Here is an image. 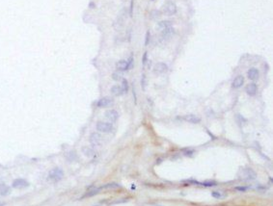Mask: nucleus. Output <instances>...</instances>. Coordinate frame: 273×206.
<instances>
[{"mask_svg": "<svg viewBox=\"0 0 273 206\" xmlns=\"http://www.w3.org/2000/svg\"><path fill=\"white\" fill-rule=\"evenodd\" d=\"M238 176L244 180H254L257 177V174L251 168H242L238 172Z\"/></svg>", "mask_w": 273, "mask_h": 206, "instance_id": "obj_1", "label": "nucleus"}, {"mask_svg": "<svg viewBox=\"0 0 273 206\" xmlns=\"http://www.w3.org/2000/svg\"><path fill=\"white\" fill-rule=\"evenodd\" d=\"M132 64H133V57L130 56L128 60H120L116 64V68L120 71H125L129 69L132 67Z\"/></svg>", "mask_w": 273, "mask_h": 206, "instance_id": "obj_2", "label": "nucleus"}, {"mask_svg": "<svg viewBox=\"0 0 273 206\" xmlns=\"http://www.w3.org/2000/svg\"><path fill=\"white\" fill-rule=\"evenodd\" d=\"M162 13L166 15H174L177 13V5L172 1L166 2L162 6Z\"/></svg>", "mask_w": 273, "mask_h": 206, "instance_id": "obj_3", "label": "nucleus"}, {"mask_svg": "<svg viewBox=\"0 0 273 206\" xmlns=\"http://www.w3.org/2000/svg\"><path fill=\"white\" fill-rule=\"evenodd\" d=\"M63 176H64V171L59 168H54L53 170L49 171V174H48L49 179L52 181H55V182L61 180L63 178Z\"/></svg>", "mask_w": 273, "mask_h": 206, "instance_id": "obj_4", "label": "nucleus"}, {"mask_svg": "<svg viewBox=\"0 0 273 206\" xmlns=\"http://www.w3.org/2000/svg\"><path fill=\"white\" fill-rule=\"evenodd\" d=\"M96 127H97L98 131H100V132H102V133H109L113 129L112 123L105 122V121H98L97 123Z\"/></svg>", "mask_w": 273, "mask_h": 206, "instance_id": "obj_5", "label": "nucleus"}, {"mask_svg": "<svg viewBox=\"0 0 273 206\" xmlns=\"http://www.w3.org/2000/svg\"><path fill=\"white\" fill-rule=\"evenodd\" d=\"M126 13H127V10L124 9L121 14L119 15V16L117 18V19H116L115 23H114V27L116 29H120L123 27L124 25V22H125V19H126Z\"/></svg>", "mask_w": 273, "mask_h": 206, "instance_id": "obj_6", "label": "nucleus"}, {"mask_svg": "<svg viewBox=\"0 0 273 206\" xmlns=\"http://www.w3.org/2000/svg\"><path fill=\"white\" fill-rule=\"evenodd\" d=\"M104 117H105V119L107 120H109L110 122H115L119 118V114H118L117 111H115V110H108V111L105 112Z\"/></svg>", "mask_w": 273, "mask_h": 206, "instance_id": "obj_7", "label": "nucleus"}, {"mask_svg": "<svg viewBox=\"0 0 273 206\" xmlns=\"http://www.w3.org/2000/svg\"><path fill=\"white\" fill-rule=\"evenodd\" d=\"M28 186H29V182H27L25 179L19 178V179H15L13 182V187L15 189H24V188H27Z\"/></svg>", "mask_w": 273, "mask_h": 206, "instance_id": "obj_8", "label": "nucleus"}, {"mask_svg": "<svg viewBox=\"0 0 273 206\" xmlns=\"http://www.w3.org/2000/svg\"><path fill=\"white\" fill-rule=\"evenodd\" d=\"M167 70H168V67L165 63H158L154 68V73H158V74H163L165 72H167Z\"/></svg>", "mask_w": 273, "mask_h": 206, "instance_id": "obj_9", "label": "nucleus"}, {"mask_svg": "<svg viewBox=\"0 0 273 206\" xmlns=\"http://www.w3.org/2000/svg\"><path fill=\"white\" fill-rule=\"evenodd\" d=\"M102 142V136L98 133H92L90 136V143L94 145H101Z\"/></svg>", "mask_w": 273, "mask_h": 206, "instance_id": "obj_10", "label": "nucleus"}, {"mask_svg": "<svg viewBox=\"0 0 273 206\" xmlns=\"http://www.w3.org/2000/svg\"><path fill=\"white\" fill-rule=\"evenodd\" d=\"M112 103H113L112 98H110V97H102L98 101L97 106L101 107V108H104V107H108V106L112 105Z\"/></svg>", "mask_w": 273, "mask_h": 206, "instance_id": "obj_11", "label": "nucleus"}, {"mask_svg": "<svg viewBox=\"0 0 273 206\" xmlns=\"http://www.w3.org/2000/svg\"><path fill=\"white\" fill-rule=\"evenodd\" d=\"M183 119L187 121V122H190V123H193V124H197V123H199L201 121V119L196 116V115H193V114H190V115H185V116L183 117Z\"/></svg>", "mask_w": 273, "mask_h": 206, "instance_id": "obj_12", "label": "nucleus"}, {"mask_svg": "<svg viewBox=\"0 0 273 206\" xmlns=\"http://www.w3.org/2000/svg\"><path fill=\"white\" fill-rule=\"evenodd\" d=\"M174 33H175V29H174L173 27H169L167 29H164L161 31V34H160V39L161 40H164L165 39H169L171 36L174 35Z\"/></svg>", "mask_w": 273, "mask_h": 206, "instance_id": "obj_13", "label": "nucleus"}, {"mask_svg": "<svg viewBox=\"0 0 273 206\" xmlns=\"http://www.w3.org/2000/svg\"><path fill=\"white\" fill-rule=\"evenodd\" d=\"M247 76H248V78H249L250 80H252V81L258 80L259 79V76H260V72H259V70L257 69L251 68L249 70H248V72H247Z\"/></svg>", "mask_w": 273, "mask_h": 206, "instance_id": "obj_14", "label": "nucleus"}, {"mask_svg": "<svg viewBox=\"0 0 273 206\" xmlns=\"http://www.w3.org/2000/svg\"><path fill=\"white\" fill-rule=\"evenodd\" d=\"M245 90H246V93H247L248 95L254 96L256 94H257L258 87H257V85H256L255 83H250V84H248V85L246 86Z\"/></svg>", "mask_w": 273, "mask_h": 206, "instance_id": "obj_15", "label": "nucleus"}, {"mask_svg": "<svg viewBox=\"0 0 273 206\" xmlns=\"http://www.w3.org/2000/svg\"><path fill=\"white\" fill-rule=\"evenodd\" d=\"M243 84H244V77L242 75H238L234 79L233 83H232V87H233L234 89H238V88H240Z\"/></svg>", "mask_w": 273, "mask_h": 206, "instance_id": "obj_16", "label": "nucleus"}, {"mask_svg": "<svg viewBox=\"0 0 273 206\" xmlns=\"http://www.w3.org/2000/svg\"><path fill=\"white\" fill-rule=\"evenodd\" d=\"M111 94L116 96H120L123 94H125V92H124V90L121 85H115L111 88Z\"/></svg>", "mask_w": 273, "mask_h": 206, "instance_id": "obj_17", "label": "nucleus"}, {"mask_svg": "<svg viewBox=\"0 0 273 206\" xmlns=\"http://www.w3.org/2000/svg\"><path fill=\"white\" fill-rule=\"evenodd\" d=\"M173 25V22L170 21V20H161L158 23V28L159 30H164V29H167L169 27H172Z\"/></svg>", "mask_w": 273, "mask_h": 206, "instance_id": "obj_18", "label": "nucleus"}, {"mask_svg": "<svg viewBox=\"0 0 273 206\" xmlns=\"http://www.w3.org/2000/svg\"><path fill=\"white\" fill-rule=\"evenodd\" d=\"M102 188H93L91 189V190H89L86 194H84L83 195H82V199H86V197H91V196H94L96 195L97 194L100 193Z\"/></svg>", "mask_w": 273, "mask_h": 206, "instance_id": "obj_19", "label": "nucleus"}, {"mask_svg": "<svg viewBox=\"0 0 273 206\" xmlns=\"http://www.w3.org/2000/svg\"><path fill=\"white\" fill-rule=\"evenodd\" d=\"M10 187L4 184V183H0V195H7L10 194Z\"/></svg>", "mask_w": 273, "mask_h": 206, "instance_id": "obj_20", "label": "nucleus"}, {"mask_svg": "<svg viewBox=\"0 0 273 206\" xmlns=\"http://www.w3.org/2000/svg\"><path fill=\"white\" fill-rule=\"evenodd\" d=\"M82 152H83V154L86 155L87 157H92V156H94V154H95V151L91 147H88V146L82 147Z\"/></svg>", "mask_w": 273, "mask_h": 206, "instance_id": "obj_21", "label": "nucleus"}, {"mask_svg": "<svg viewBox=\"0 0 273 206\" xmlns=\"http://www.w3.org/2000/svg\"><path fill=\"white\" fill-rule=\"evenodd\" d=\"M211 195H212L213 197H215V199H218V200H222V199H225V197H226V195L225 194H223L221 192H218V191L212 192Z\"/></svg>", "mask_w": 273, "mask_h": 206, "instance_id": "obj_22", "label": "nucleus"}, {"mask_svg": "<svg viewBox=\"0 0 273 206\" xmlns=\"http://www.w3.org/2000/svg\"><path fill=\"white\" fill-rule=\"evenodd\" d=\"M160 16H161V13L158 10L152 11V13H151V19H156L160 18Z\"/></svg>", "mask_w": 273, "mask_h": 206, "instance_id": "obj_23", "label": "nucleus"}, {"mask_svg": "<svg viewBox=\"0 0 273 206\" xmlns=\"http://www.w3.org/2000/svg\"><path fill=\"white\" fill-rule=\"evenodd\" d=\"M201 184L206 186V187H212V186H216L217 182H216V181H213V180H208V181H205V182H203Z\"/></svg>", "mask_w": 273, "mask_h": 206, "instance_id": "obj_24", "label": "nucleus"}, {"mask_svg": "<svg viewBox=\"0 0 273 206\" xmlns=\"http://www.w3.org/2000/svg\"><path fill=\"white\" fill-rule=\"evenodd\" d=\"M102 188H106V189H118V188H120V185L117 184V183H115V182H111V183H108V184L104 185V186L102 187Z\"/></svg>", "mask_w": 273, "mask_h": 206, "instance_id": "obj_25", "label": "nucleus"}, {"mask_svg": "<svg viewBox=\"0 0 273 206\" xmlns=\"http://www.w3.org/2000/svg\"><path fill=\"white\" fill-rule=\"evenodd\" d=\"M122 88H123V90H124V92L125 93H128V80H126V79H122Z\"/></svg>", "mask_w": 273, "mask_h": 206, "instance_id": "obj_26", "label": "nucleus"}, {"mask_svg": "<svg viewBox=\"0 0 273 206\" xmlns=\"http://www.w3.org/2000/svg\"><path fill=\"white\" fill-rule=\"evenodd\" d=\"M112 78H113V80H115V81H120V80H122L123 78H122V74L120 73V72H114L113 74H112Z\"/></svg>", "mask_w": 273, "mask_h": 206, "instance_id": "obj_27", "label": "nucleus"}, {"mask_svg": "<svg viewBox=\"0 0 273 206\" xmlns=\"http://www.w3.org/2000/svg\"><path fill=\"white\" fill-rule=\"evenodd\" d=\"M183 152L185 156H192V154L194 153V150L192 149H189V148H185V149H183Z\"/></svg>", "mask_w": 273, "mask_h": 206, "instance_id": "obj_28", "label": "nucleus"}, {"mask_svg": "<svg viewBox=\"0 0 273 206\" xmlns=\"http://www.w3.org/2000/svg\"><path fill=\"white\" fill-rule=\"evenodd\" d=\"M150 39H151V33H150V31H147L146 37H145V45L149 44V43H150Z\"/></svg>", "mask_w": 273, "mask_h": 206, "instance_id": "obj_29", "label": "nucleus"}, {"mask_svg": "<svg viewBox=\"0 0 273 206\" xmlns=\"http://www.w3.org/2000/svg\"><path fill=\"white\" fill-rule=\"evenodd\" d=\"M248 189H249V187H246V186H242V187H236V191H239V192H245L247 191Z\"/></svg>", "mask_w": 273, "mask_h": 206, "instance_id": "obj_30", "label": "nucleus"}, {"mask_svg": "<svg viewBox=\"0 0 273 206\" xmlns=\"http://www.w3.org/2000/svg\"><path fill=\"white\" fill-rule=\"evenodd\" d=\"M147 56H148V52H145L144 55H143V59H142V63H143V65H146V63L148 62V59H147Z\"/></svg>", "mask_w": 273, "mask_h": 206, "instance_id": "obj_31", "label": "nucleus"}, {"mask_svg": "<svg viewBox=\"0 0 273 206\" xmlns=\"http://www.w3.org/2000/svg\"><path fill=\"white\" fill-rule=\"evenodd\" d=\"M132 12H133V0L130 1V8H129V15L132 16Z\"/></svg>", "mask_w": 273, "mask_h": 206, "instance_id": "obj_32", "label": "nucleus"}, {"mask_svg": "<svg viewBox=\"0 0 273 206\" xmlns=\"http://www.w3.org/2000/svg\"><path fill=\"white\" fill-rule=\"evenodd\" d=\"M142 86H143V89H145V75H143L142 77Z\"/></svg>", "mask_w": 273, "mask_h": 206, "instance_id": "obj_33", "label": "nucleus"}]
</instances>
